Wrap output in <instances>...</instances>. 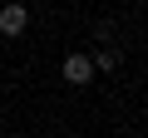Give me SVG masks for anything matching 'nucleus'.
<instances>
[{"instance_id": "7ed1b4c3", "label": "nucleus", "mask_w": 148, "mask_h": 138, "mask_svg": "<svg viewBox=\"0 0 148 138\" xmlns=\"http://www.w3.org/2000/svg\"><path fill=\"white\" fill-rule=\"evenodd\" d=\"M89 64H94V74H99V69H119V49H114V44H99V49L89 54Z\"/></svg>"}, {"instance_id": "f03ea898", "label": "nucleus", "mask_w": 148, "mask_h": 138, "mask_svg": "<svg viewBox=\"0 0 148 138\" xmlns=\"http://www.w3.org/2000/svg\"><path fill=\"white\" fill-rule=\"evenodd\" d=\"M64 79H69V84H89V79H94L89 54H69V59H64Z\"/></svg>"}, {"instance_id": "f257e3e1", "label": "nucleus", "mask_w": 148, "mask_h": 138, "mask_svg": "<svg viewBox=\"0 0 148 138\" xmlns=\"http://www.w3.org/2000/svg\"><path fill=\"white\" fill-rule=\"evenodd\" d=\"M25 25H30V10L25 5H0V35H5V40L25 35Z\"/></svg>"}]
</instances>
